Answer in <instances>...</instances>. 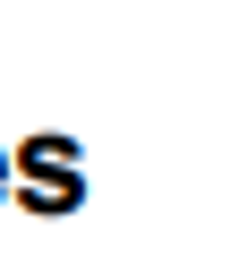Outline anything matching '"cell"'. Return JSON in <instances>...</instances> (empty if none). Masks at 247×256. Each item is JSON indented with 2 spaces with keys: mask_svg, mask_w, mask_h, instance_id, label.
Wrapping results in <instances>:
<instances>
[{
  "mask_svg": "<svg viewBox=\"0 0 247 256\" xmlns=\"http://www.w3.org/2000/svg\"><path fill=\"white\" fill-rule=\"evenodd\" d=\"M17 196L34 214H77L85 205V154L68 137H26L17 146Z\"/></svg>",
  "mask_w": 247,
  "mask_h": 256,
  "instance_id": "obj_1",
  "label": "cell"
},
{
  "mask_svg": "<svg viewBox=\"0 0 247 256\" xmlns=\"http://www.w3.org/2000/svg\"><path fill=\"white\" fill-rule=\"evenodd\" d=\"M9 180H17V162H9V154H0V196H9Z\"/></svg>",
  "mask_w": 247,
  "mask_h": 256,
  "instance_id": "obj_2",
  "label": "cell"
}]
</instances>
